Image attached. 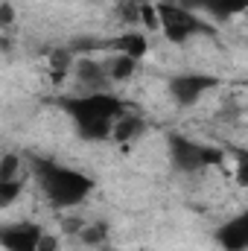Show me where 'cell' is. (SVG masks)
<instances>
[{"instance_id":"cell-1","label":"cell","mask_w":248,"mask_h":251,"mask_svg":"<svg viewBox=\"0 0 248 251\" xmlns=\"http://www.w3.org/2000/svg\"><path fill=\"white\" fill-rule=\"evenodd\" d=\"M62 108L73 117L79 137H85V140H108L114 120L125 111V105L108 91L67 97V100H62Z\"/></svg>"},{"instance_id":"cell-2","label":"cell","mask_w":248,"mask_h":251,"mask_svg":"<svg viewBox=\"0 0 248 251\" xmlns=\"http://www.w3.org/2000/svg\"><path fill=\"white\" fill-rule=\"evenodd\" d=\"M32 170H35V178L41 181L47 201L56 207H76L94 193V178H88L85 173H76L70 167H62L50 158H35Z\"/></svg>"},{"instance_id":"cell-3","label":"cell","mask_w":248,"mask_h":251,"mask_svg":"<svg viewBox=\"0 0 248 251\" xmlns=\"http://www.w3.org/2000/svg\"><path fill=\"white\" fill-rule=\"evenodd\" d=\"M158 12V24H161V32L175 41V44H184L190 35H198V32H213L198 15H193V9L178 6V3H158L155 6Z\"/></svg>"},{"instance_id":"cell-4","label":"cell","mask_w":248,"mask_h":251,"mask_svg":"<svg viewBox=\"0 0 248 251\" xmlns=\"http://www.w3.org/2000/svg\"><path fill=\"white\" fill-rule=\"evenodd\" d=\"M170 158L173 164L181 170V173H198V170H207V167H216L222 164V152L213 149V146H204V143H196L184 134H170Z\"/></svg>"},{"instance_id":"cell-5","label":"cell","mask_w":248,"mask_h":251,"mask_svg":"<svg viewBox=\"0 0 248 251\" xmlns=\"http://www.w3.org/2000/svg\"><path fill=\"white\" fill-rule=\"evenodd\" d=\"M41 228L32 222H12L0 225V249L3 251H38Z\"/></svg>"},{"instance_id":"cell-6","label":"cell","mask_w":248,"mask_h":251,"mask_svg":"<svg viewBox=\"0 0 248 251\" xmlns=\"http://www.w3.org/2000/svg\"><path fill=\"white\" fill-rule=\"evenodd\" d=\"M210 88H216V79L204 76V73H181V76L170 79V94H173V100L178 105H193Z\"/></svg>"},{"instance_id":"cell-7","label":"cell","mask_w":248,"mask_h":251,"mask_svg":"<svg viewBox=\"0 0 248 251\" xmlns=\"http://www.w3.org/2000/svg\"><path fill=\"white\" fill-rule=\"evenodd\" d=\"M76 82L85 94H99V91H108V70H105V62H97V59H88L82 56L76 62Z\"/></svg>"},{"instance_id":"cell-8","label":"cell","mask_w":248,"mask_h":251,"mask_svg":"<svg viewBox=\"0 0 248 251\" xmlns=\"http://www.w3.org/2000/svg\"><path fill=\"white\" fill-rule=\"evenodd\" d=\"M216 240L225 251H246L248 249V216H237L225 222L216 231Z\"/></svg>"},{"instance_id":"cell-9","label":"cell","mask_w":248,"mask_h":251,"mask_svg":"<svg viewBox=\"0 0 248 251\" xmlns=\"http://www.w3.org/2000/svg\"><path fill=\"white\" fill-rule=\"evenodd\" d=\"M102 47H105V50H114L117 56H128V59L140 62V59L146 56V50H149V41L143 38V32H123V35L105 41Z\"/></svg>"},{"instance_id":"cell-10","label":"cell","mask_w":248,"mask_h":251,"mask_svg":"<svg viewBox=\"0 0 248 251\" xmlns=\"http://www.w3.org/2000/svg\"><path fill=\"white\" fill-rule=\"evenodd\" d=\"M181 6L187 9H204L216 18H231V15H240L248 6V0H181Z\"/></svg>"},{"instance_id":"cell-11","label":"cell","mask_w":248,"mask_h":251,"mask_svg":"<svg viewBox=\"0 0 248 251\" xmlns=\"http://www.w3.org/2000/svg\"><path fill=\"white\" fill-rule=\"evenodd\" d=\"M143 131H146L143 117H137V114H128V111H123V114L114 120V126H111V137H114L117 143H131V140H137Z\"/></svg>"},{"instance_id":"cell-12","label":"cell","mask_w":248,"mask_h":251,"mask_svg":"<svg viewBox=\"0 0 248 251\" xmlns=\"http://www.w3.org/2000/svg\"><path fill=\"white\" fill-rule=\"evenodd\" d=\"M105 70H108L111 82H123V79H131V73L137 70V62L128 59V56H111L105 62Z\"/></svg>"},{"instance_id":"cell-13","label":"cell","mask_w":248,"mask_h":251,"mask_svg":"<svg viewBox=\"0 0 248 251\" xmlns=\"http://www.w3.org/2000/svg\"><path fill=\"white\" fill-rule=\"evenodd\" d=\"M18 170H21V158L15 152L0 158V181H18Z\"/></svg>"},{"instance_id":"cell-14","label":"cell","mask_w":248,"mask_h":251,"mask_svg":"<svg viewBox=\"0 0 248 251\" xmlns=\"http://www.w3.org/2000/svg\"><path fill=\"white\" fill-rule=\"evenodd\" d=\"M21 190H24L21 178L18 181H0V210L9 207V204H15L21 199Z\"/></svg>"},{"instance_id":"cell-15","label":"cell","mask_w":248,"mask_h":251,"mask_svg":"<svg viewBox=\"0 0 248 251\" xmlns=\"http://www.w3.org/2000/svg\"><path fill=\"white\" fill-rule=\"evenodd\" d=\"M79 237H82V243H88V246H99V243H105L108 228H105L102 222H97V225H85V228L79 231Z\"/></svg>"},{"instance_id":"cell-16","label":"cell","mask_w":248,"mask_h":251,"mask_svg":"<svg viewBox=\"0 0 248 251\" xmlns=\"http://www.w3.org/2000/svg\"><path fill=\"white\" fill-rule=\"evenodd\" d=\"M137 21H143V26H146V29H161L155 6H152V3H146V0H140V15H137Z\"/></svg>"},{"instance_id":"cell-17","label":"cell","mask_w":248,"mask_h":251,"mask_svg":"<svg viewBox=\"0 0 248 251\" xmlns=\"http://www.w3.org/2000/svg\"><path fill=\"white\" fill-rule=\"evenodd\" d=\"M50 64H53V76L62 79L64 73H67V67H70V50H56L50 56Z\"/></svg>"},{"instance_id":"cell-18","label":"cell","mask_w":248,"mask_h":251,"mask_svg":"<svg viewBox=\"0 0 248 251\" xmlns=\"http://www.w3.org/2000/svg\"><path fill=\"white\" fill-rule=\"evenodd\" d=\"M137 15H140V0H123L120 3V18L123 21H137Z\"/></svg>"},{"instance_id":"cell-19","label":"cell","mask_w":248,"mask_h":251,"mask_svg":"<svg viewBox=\"0 0 248 251\" xmlns=\"http://www.w3.org/2000/svg\"><path fill=\"white\" fill-rule=\"evenodd\" d=\"M15 26V6L12 3H0V29Z\"/></svg>"},{"instance_id":"cell-20","label":"cell","mask_w":248,"mask_h":251,"mask_svg":"<svg viewBox=\"0 0 248 251\" xmlns=\"http://www.w3.org/2000/svg\"><path fill=\"white\" fill-rule=\"evenodd\" d=\"M56 237H50V234H41V240H38V251H56Z\"/></svg>"},{"instance_id":"cell-21","label":"cell","mask_w":248,"mask_h":251,"mask_svg":"<svg viewBox=\"0 0 248 251\" xmlns=\"http://www.w3.org/2000/svg\"><path fill=\"white\" fill-rule=\"evenodd\" d=\"M164 3H178V6H181V0H164Z\"/></svg>"}]
</instances>
